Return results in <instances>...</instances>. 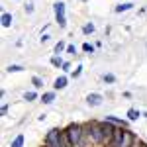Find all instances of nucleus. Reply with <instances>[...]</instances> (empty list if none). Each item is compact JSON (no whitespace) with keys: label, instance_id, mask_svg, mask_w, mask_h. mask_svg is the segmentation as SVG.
I'll return each instance as SVG.
<instances>
[{"label":"nucleus","instance_id":"f257e3e1","mask_svg":"<svg viewBox=\"0 0 147 147\" xmlns=\"http://www.w3.org/2000/svg\"><path fill=\"white\" fill-rule=\"evenodd\" d=\"M82 127L80 125H69L67 127V136H69V141H71V145L75 147H82Z\"/></svg>","mask_w":147,"mask_h":147},{"label":"nucleus","instance_id":"f03ea898","mask_svg":"<svg viewBox=\"0 0 147 147\" xmlns=\"http://www.w3.org/2000/svg\"><path fill=\"white\" fill-rule=\"evenodd\" d=\"M45 147H63V141H61V131H59V129H49V131H47Z\"/></svg>","mask_w":147,"mask_h":147},{"label":"nucleus","instance_id":"7ed1b4c3","mask_svg":"<svg viewBox=\"0 0 147 147\" xmlns=\"http://www.w3.org/2000/svg\"><path fill=\"white\" fill-rule=\"evenodd\" d=\"M53 10H55V18H57V22H59V26H61V28H65V26H67V14H65V4H63V2H55Z\"/></svg>","mask_w":147,"mask_h":147},{"label":"nucleus","instance_id":"20e7f679","mask_svg":"<svg viewBox=\"0 0 147 147\" xmlns=\"http://www.w3.org/2000/svg\"><path fill=\"white\" fill-rule=\"evenodd\" d=\"M102 125V131H104V143L106 145H110L112 143V137H114V131H116V127H114V124H110V122H104Z\"/></svg>","mask_w":147,"mask_h":147},{"label":"nucleus","instance_id":"39448f33","mask_svg":"<svg viewBox=\"0 0 147 147\" xmlns=\"http://www.w3.org/2000/svg\"><path fill=\"white\" fill-rule=\"evenodd\" d=\"M90 134H92V139L96 143H104V131H102V125L100 124H94L90 127Z\"/></svg>","mask_w":147,"mask_h":147},{"label":"nucleus","instance_id":"423d86ee","mask_svg":"<svg viewBox=\"0 0 147 147\" xmlns=\"http://www.w3.org/2000/svg\"><path fill=\"white\" fill-rule=\"evenodd\" d=\"M136 143V139H134V136H131V131L129 129H124V136H122V143H120V147H131Z\"/></svg>","mask_w":147,"mask_h":147},{"label":"nucleus","instance_id":"0eeeda50","mask_svg":"<svg viewBox=\"0 0 147 147\" xmlns=\"http://www.w3.org/2000/svg\"><path fill=\"white\" fill-rule=\"evenodd\" d=\"M86 104H88V106H100L102 104V94H98V92H90V94L86 96Z\"/></svg>","mask_w":147,"mask_h":147},{"label":"nucleus","instance_id":"6e6552de","mask_svg":"<svg viewBox=\"0 0 147 147\" xmlns=\"http://www.w3.org/2000/svg\"><path fill=\"white\" fill-rule=\"evenodd\" d=\"M124 129L125 127H116L114 137H112V143H110L112 147H120V143H122V136H124Z\"/></svg>","mask_w":147,"mask_h":147},{"label":"nucleus","instance_id":"1a4fd4ad","mask_svg":"<svg viewBox=\"0 0 147 147\" xmlns=\"http://www.w3.org/2000/svg\"><path fill=\"white\" fill-rule=\"evenodd\" d=\"M106 122H110V124H114V125H120V127H125V129H127V122H125V120L114 118V116H106Z\"/></svg>","mask_w":147,"mask_h":147},{"label":"nucleus","instance_id":"9d476101","mask_svg":"<svg viewBox=\"0 0 147 147\" xmlns=\"http://www.w3.org/2000/svg\"><path fill=\"white\" fill-rule=\"evenodd\" d=\"M65 86H67V77H59V79L55 80V84H53L55 90H63Z\"/></svg>","mask_w":147,"mask_h":147},{"label":"nucleus","instance_id":"9b49d317","mask_svg":"<svg viewBox=\"0 0 147 147\" xmlns=\"http://www.w3.org/2000/svg\"><path fill=\"white\" fill-rule=\"evenodd\" d=\"M131 8H134V4H131V2H125V4H120V6H116V8H114V12L122 14V12H127V10H131Z\"/></svg>","mask_w":147,"mask_h":147},{"label":"nucleus","instance_id":"f8f14e48","mask_svg":"<svg viewBox=\"0 0 147 147\" xmlns=\"http://www.w3.org/2000/svg\"><path fill=\"white\" fill-rule=\"evenodd\" d=\"M0 22H2L4 28H10V26H12V14L4 12V14H2V18H0Z\"/></svg>","mask_w":147,"mask_h":147},{"label":"nucleus","instance_id":"ddd939ff","mask_svg":"<svg viewBox=\"0 0 147 147\" xmlns=\"http://www.w3.org/2000/svg\"><path fill=\"white\" fill-rule=\"evenodd\" d=\"M139 116H141V114H139V110H136V108H129V110H127V120H129V122H136Z\"/></svg>","mask_w":147,"mask_h":147},{"label":"nucleus","instance_id":"4468645a","mask_svg":"<svg viewBox=\"0 0 147 147\" xmlns=\"http://www.w3.org/2000/svg\"><path fill=\"white\" fill-rule=\"evenodd\" d=\"M53 100H55V92H53V90H51V92H45V94L41 96V102H43V104H51Z\"/></svg>","mask_w":147,"mask_h":147},{"label":"nucleus","instance_id":"2eb2a0df","mask_svg":"<svg viewBox=\"0 0 147 147\" xmlns=\"http://www.w3.org/2000/svg\"><path fill=\"white\" fill-rule=\"evenodd\" d=\"M12 147H24V136H22V134L12 141Z\"/></svg>","mask_w":147,"mask_h":147},{"label":"nucleus","instance_id":"dca6fc26","mask_svg":"<svg viewBox=\"0 0 147 147\" xmlns=\"http://www.w3.org/2000/svg\"><path fill=\"white\" fill-rule=\"evenodd\" d=\"M32 82H34L35 88H41V86H43V79H41V77H32Z\"/></svg>","mask_w":147,"mask_h":147},{"label":"nucleus","instance_id":"f3484780","mask_svg":"<svg viewBox=\"0 0 147 147\" xmlns=\"http://www.w3.org/2000/svg\"><path fill=\"white\" fill-rule=\"evenodd\" d=\"M51 65H55V67H63V65H65V63H63V59H61V57H51Z\"/></svg>","mask_w":147,"mask_h":147},{"label":"nucleus","instance_id":"a211bd4d","mask_svg":"<svg viewBox=\"0 0 147 147\" xmlns=\"http://www.w3.org/2000/svg\"><path fill=\"white\" fill-rule=\"evenodd\" d=\"M82 32L88 35V34H94V24H86L84 28H82Z\"/></svg>","mask_w":147,"mask_h":147},{"label":"nucleus","instance_id":"6ab92c4d","mask_svg":"<svg viewBox=\"0 0 147 147\" xmlns=\"http://www.w3.org/2000/svg\"><path fill=\"white\" fill-rule=\"evenodd\" d=\"M20 71H24L22 65H10L8 67V73H20Z\"/></svg>","mask_w":147,"mask_h":147},{"label":"nucleus","instance_id":"aec40b11","mask_svg":"<svg viewBox=\"0 0 147 147\" xmlns=\"http://www.w3.org/2000/svg\"><path fill=\"white\" fill-rule=\"evenodd\" d=\"M65 49H67V45H65L63 41H59V43L55 45V53H61V51H65Z\"/></svg>","mask_w":147,"mask_h":147},{"label":"nucleus","instance_id":"412c9836","mask_svg":"<svg viewBox=\"0 0 147 147\" xmlns=\"http://www.w3.org/2000/svg\"><path fill=\"white\" fill-rule=\"evenodd\" d=\"M24 100H35V92H26L24 94Z\"/></svg>","mask_w":147,"mask_h":147},{"label":"nucleus","instance_id":"4be33fe9","mask_svg":"<svg viewBox=\"0 0 147 147\" xmlns=\"http://www.w3.org/2000/svg\"><path fill=\"white\" fill-rule=\"evenodd\" d=\"M82 51H86V53H92V51H94V47H92L90 43H84V45H82Z\"/></svg>","mask_w":147,"mask_h":147},{"label":"nucleus","instance_id":"5701e85b","mask_svg":"<svg viewBox=\"0 0 147 147\" xmlns=\"http://www.w3.org/2000/svg\"><path fill=\"white\" fill-rule=\"evenodd\" d=\"M67 53H73V55H75V53H77V47L75 45H67Z\"/></svg>","mask_w":147,"mask_h":147},{"label":"nucleus","instance_id":"b1692460","mask_svg":"<svg viewBox=\"0 0 147 147\" xmlns=\"http://www.w3.org/2000/svg\"><path fill=\"white\" fill-rule=\"evenodd\" d=\"M104 80H106V82H114V80H116V77H114V75H106V77H104Z\"/></svg>","mask_w":147,"mask_h":147},{"label":"nucleus","instance_id":"393cba45","mask_svg":"<svg viewBox=\"0 0 147 147\" xmlns=\"http://www.w3.org/2000/svg\"><path fill=\"white\" fill-rule=\"evenodd\" d=\"M26 12L32 14V12H34V4H28V6H26Z\"/></svg>","mask_w":147,"mask_h":147},{"label":"nucleus","instance_id":"a878e982","mask_svg":"<svg viewBox=\"0 0 147 147\" xmlns=\"http://www.w3.org/2000/svg\"><path fill=\"white\" fill-rule=\"evenodd\" d=\"M0 114H2V116H6V114H8V106H6V104L2 106V110H0Z\"/></svg>","mask_w":147,"mask_h":147},{"label":"nucleus","instance_id":"bb28decb","mask_svg":"<svg viewBox=\"0 0 147 147\" xmlns=\"http://www.w3.org/2000/svg\"><path fill=\"white\" fill-rule=\"evenodd\" d=\"M80 69H82V67H77V71L73 73V77H79V75H80Z\"/></svg>","mask_w":147,"mask_h":147},{"label":"nucleus","instance_id":"cd10ccee","mask_svg":"<svg viewBox=\"0 0 147 147\" xmlns=\"http://www.w3.org/2000/svg\"><path fill=\"white\" fill-rule=\"evenodd\" d=\"M69 69H71V63H65V65H63V71H65V73H67Z\"/></svg>","mask_w":147,"mask_h":147},{"label":"nucleus","instance_id":"c85d7f7f","mask_svg":"<svg viewBox=\"0 0 147 147\" xmlns=\"http://www.w3.org/2000/svg\"><path fill=\"white\" fill-rule=\"evenodd\" d=\"M131 147H143V145H141L139 141H136V143H134V145H131Z\"/></svg>","mask_w":147,"mask_h":147},{"label":"nucleus","instance_id":"c756f323","mask_svg":"<svg viewBox=\"0 0 147 147\" xmlns=\"http://www.w3.org/2000/svg\"><path fill=\"white\" fill-rule=\"evenodd\" d=\"M143 116H145V118H147V112H145V114H143Z\"/></svg>","mask_w":147,"mask_h":147},{"label":"nucleus","instance_id":"7c9ffc66","mask_svg":"<svg viewBox=\"0 0 147 147\" xmlns=\"http://www.w3.org/2000/svg\"><path fill=\"white\" fill-rule=\"evenodd\" d=\"M82 2H84V0H82Z\"/></svg>","mask_w":147,"mask_h":147}]
</instances>
